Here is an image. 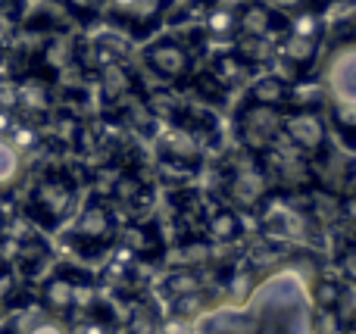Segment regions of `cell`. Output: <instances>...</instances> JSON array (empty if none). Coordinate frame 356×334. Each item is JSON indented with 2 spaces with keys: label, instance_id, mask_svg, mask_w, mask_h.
<instances>
[{
  "label": "cell",
  "instance_id": "obj_19",
  "mask_svg": "<svg viewBox=\"0 0 356 334\" xmlns=\"http://www.w3.org/2000/svg\"><path fill=\"white\" fill-rule=\"evenodd\" d=\"M122 334H163V312L154 300L144 294L141 300L129 303L125 310V322H119Z\"/></svg>",
  "mask_w": 356,
  "mask_h": 334
},
{
  "label": "cell",
  "instance_id": "obj_4",
  "mask_svg": "<svg viewBox=\"0 0 356 334\" xmlns=\"http://www.w3.org/2000/svg\"><path fill=\"white\" fill-rule=\"evenodd\" d=\"M97 294V278H94L88 269L81 266H63L50 269L47 275L38 285V310L50 312L56 319H69L75 316L79 310H85Z\"/></svg>",
  "mask_w": 356,
  "mask_h": 334
},
{
  "label": "cell",
  "instance_id": "obj_16",
  "mask_svg": "<svg viewBox=\"0 0 356 334\" xmlns=\"http://www.w3.org/2000/svg\"><path fill=\"white\" fill-rule=\"evenodd\" d=\"M97 75H100V94H104V103H106V110H110V112L116 110L122 100L141 94V91H138L135 69H129V62H125V60L106 62V66L97 69Z\"/></svg>",
  "mask_w": 356,
  "mask_h": 334
},
{
  "label": "cell",
  "instance_id": "obj_18",
  "mask_svg": "<svg viewBox=\"0 0 356 334\" xmlns=\"http://www.w3.org/2000/svg\"><path fill=\"white\" fill-rule=\"evenodd\" d=\"M244 100H250V103H263V106H275V110H288L291 81L284 78V75H275V72L253 75V78L247 81Z\"/></svg>",
  "mask_w": 356,
  "mask_h": 334
},
{
  "label": "cell",
  "instance_id": "obj_23",
  "mask_svg": "<svg viewBox=\"0 0 356 334\" xmlns=\"http://www.w3.org/2000/svg\"><path fill=\"white\" fill-rule=\"evenodd\" d=\"M284 31H291V35H297V37H307V41H313V44H319L322 35H325V22H322V12L316 10V6H300L294 16H288Z\"/></svg>",
  "mask_w": 356,
  "mask_h": 334
},
{
  "label": "cell",
  "instance_id": "obj_14",
  "mask_svg": "<svg viewBox=\"0 0 356 334\" xmlns=\"http://www.w3.org/2000/svg\"><path fill=\"white\" fill-rule=\"evenodd\" d=\"M203 237H207L213 247H232V244H241L247 237L244 212H238L228 203L209 206L207 216H203Z\"/></svg>",
  "mask_w": 356,
  "mask_h": 334
},
{
  "label": "cell",
  "instance_id": "obj_10",
  "mask_svg": "<svg viewBox=\"0 0 356 334\" xmlns=\"http://www.w3.org/2000/svg\"><path fill=\"white\" fill-rule=\"evenodd\" d=\"M156 160L163 169L197 175L203 169V144L178 125H166L163 131H156Z\"/></svg>",
  "mask_w": 356,
  "mask_h": 334
},
{
  "label": "cell",
  "instance_id": "obj_30",
  "mask_svg": "<svg viewBox=\"0 0 356 334\" xmlns=\"http://www.w3.org/2000/svg\"><path fill=\"white\" fill-rule=\"evenodd\" d=\"M0 256H3V253H0Z\"/></svg>",
  "mask_w": 356,
  "mask_h": 334
},
{
  "label": "cell",
  "instance_id": "obj_17",
  "mask_svg": "<svg viewBox=\"0 0 356 334\" xmlns=\"http://www.w3.org/2000/svg\"><path fill=\"white\" fill-rule=\"evenodd\" d=\"M209 75H213L225 91H232V87L247 85V81L257 75V62H250L244 53H238V50H222V53H216L213 62H209Z\"/></svg>",
  "mask_w": 356,
  "mask_h": 334
},
{
  "label": "cell",
  "instance_id": "obj_20",
  "mask_svg": "<svg viewBox=\"0 0 356 334\" xmlns=\"http://www.w3.org/2000/svg\"><path fill=\"white\" fill-rule=\"evenodd\" d=\"M22 310H25V285L19 278V272L13 269V262L6 256H0V319Z\"/></svg>",
  "mask_w": 356,
  "mask_h": 334
},
{
  "label": "cell",
  "instance_id": "obj_24",
  "mask_svg": "<svg viewBox=\"0 0 356 334\" xmlns=\"http://www.w3.org/2000/svg\"><path fill=\"white\" fill-rule=\"evenodd\" d=\"M203 31L209 37H238V12H234V6L225 3L209 6L207 16H203Z\"/></svg>",
  "mask_w": 356,
  "mask_h": 334
},
{
  "label": "cell",
  "instance_id": "obj_5",
  "mask_svg": "<svg viewBox=\"0 0 356 334\" xmlns=\"http://www.w3.org/2000/svg\"><path fill=\"white\" fill-rule=\"evenodd\" d=\"M269 194V178H266L263 162H259L257 153H247V150L238 147V153L225 156V162L219 166L222 203L234 206L238 212H257Z\"/></svg>",
  "mask_w": 356,
  "mask_h": 334
},
{
  "label": "cell",
  "instance_id": "obj_25",
  "mask_svg": "<svg viewBox=\"0 0 356 334\" xmlns=\"http://www.w3.org/2000/svg\"><path fill=\"white\" fill-rule=\"evenodd\" d=\"M191 81H194V91H197V97L200 100H207V103H222L225 100V87L219 85V81L209 75V69L207 72H200V75H191Z\"/></svg>",
  "mask_w": 356,
  "mask_h": 334
},
{
  "label": "cell",
  "instance_id": "obj_12",
  "mask_svg": "<svg viewBox=\"0 0 356 334\" xmlns=\"http://www.w3.org/2000/svg\"><path fill=\"white\" fill-rule=\"evenodd\" d=\"M234 12H238V37L275 41L284 31V25H288V16H282L278 6L266 3V0H247V3L234 6Z\"/></svg>",
  "mask_w": 356,
  "mask_h": 334
},
{
  "label": "cell",
  "instance_id": "obj_11",
  "mask_svg": "<svg viewBox=\"0 0 356 334\" xmlns=\"http://www.w3.org/2000/svg\"><path fill=\"white\" fill-rule=\"evenodd\" d=\"M322 91L328 103H356V47L341 41L322 62Z\"/></svg>",
  "mask_w": 356,
  "mask_h": 334
},
{
  "label": "cell",
  "instance_id": "obj_28",
  "mask_svg": "<svg viewBox=\"0 0 356 334\" xmlns=\"http://www.w3.org/2000/svg\"><path fill=\"white\" fill-rule=\"evenodd\" d=\"M104 3H106V10H110V16L122 25L125 19L131 16V10L138 6V0H104Z\"/></svg>",
  "mask_w": 356,
  "mask_h": 334
},
{
  "label": "cell",
  "instance_id": "obj_21",
  "mask_svg": "<svg viewBox=\"0 0 356 334\" xmlns=\"http://www.w3.org/2000/svg\"><path fill=\"white\" fill-rule=\"evenodd\" d=\"M22 178H25V153L6 135H0V194L16 191L22 185Z\"/></svg>",
  "mask_w": 356,
  "mask_h": 334
},
{
  "label": "cell",
  "instance_id": "obj_6",
  "mask_svg": "<svg viewBox=\"0 0 356 334\" xmlns=\"http://www.w3.org/2000/svg\"><path fill=\"white\" fill-rule=\"evenodd\" d=\"M282 116L284 110L275 106H263V103H244L234 112V137H238V147L247 153H266L269 147H275L282 141Z\"/></svg>",
  "mask_w": 356,
  "mask_h": 334
},
{
  "label": "cell",
  "instance_id": "obj_29",
  "mask_svg": "<svg viewBox=\"0 0 356 334\" xmlns=\"http://www.w3.org/2000/svg\"><path fill=\"white\" fill-rule=\"evenodd\" d=\"M0 334H13V322H3V325H0Z\"/></svg>",
  "mask_w": 356,
  "mask_h": 334
},
{
  "label": "cell",
  "instance_id": "obj_8",
  "mask_svg": "<svg viewBox=\"0 0 356 334\" xmlns=\"http://www.w3.org/2000/svg\"><path fill=\"white\" fill-rule=\"evenodd\" d=\"M282 141L300 150L303 156H316L332 144V131H328L325 112L319 106H297V110H284L282 116Z\"/></svg>",
  "mask_w": 356,
  "mask_h": 334
},
{
  "label": "cell",
  "instance_id": "obj_7",
  "mask_svg": "<svg viewBox=\"0 0 356 334\" xmlns=\"http://www.w3.org/2000/svg\"><path fill=\"white\" fill-rule=\"evenodd\" d=\"M141 62L156 81H166V85H181L194 75V50L181 37L172 35L154 37L144 44Z\"/></svg>",
  "mask_w": 356,
  "mask_h": 334
},
{
  "label": "cell",
  "instance_id": "obj_1",
  "mask_svg": "<svg viewBox=\"0 0 356 334\" xmlns=\"http://www.w3.org/2000/svg\"><path fill=\"white\" fill-rule=\"evenodd\" d=\"M319 272L307 250L263 272L244 303H213L191 322V334H313L309 278Z\"/></svg>",
  "mask_w": 356,
  "mask_h": 334
},
{
  "label": "cell",
  "instance_id": "obj_27",
  "mask_svg": "<svg viewBox=\"0 0 356 334\" xmlns=\"http://www.w3.org/2000/svg\"><path fill=\"white\" fill-rule=\"evenodd\" d=\"M16 110H19V78L0 72V112L16 116Z\"/></svg>",
  "mask_w": 356,
  "mask_h": 334
},
{
  "label": "cell",
  "instance_id": "obj_15",
  "mask_svg": "<svg viewBox=\"0 0 356 334\" xmlns=\"http://www.w3.org/2000/svg\"><path fill=\"white\" fill-rule=\"evenodd\" d=\"M6 260L13 262V269L19 272V278L25 281V278H38V275L50 266L54 250H50V244L44 241L41 235L25 231V235H19L16 241H13V256H6Z\"/></svg>",
  "mask_w": 356,
  "mask_h": 334
},
{
  "label": "cell",
  "instance_id": "obj_3",
  "mask_svg": "<svg viewBox=\"0 0 356 334\" xmlns=\"http://www.w3.org/2000/svg\"><path fill=\"white\" fill-rule=\"evenodd\" d=\"M122 219L119 210L104 197V194H88L85 203H79L75 216L63 225V244L72 250L79 260H104L113 253L119 241Z\"/></svg>",
  "mask_w": 356,
  "mask_h": 334
},
{
  "label": "cell",
  "instance_id": "obj_13",
  "mask_svg": "<svg viewBox=\"0 0 356 334\" xmlns=\"http://www.w3.org/2000/svg\"><path fill=\"white\" fill-rule=\"evenodd\" d=\"M56 110V87L41 75H25L19 78V110L31 125H44Z\"/></svg>",
  "mask_w": 356,
  "mask_h": 334
},
{
  "label": "cell",
  "instance_id": "obj_22",
  "mask_svg": "<svg viewBox=\"0 0 356 334\" xmlns=\"http://www.w3.org/2000/svg\"><path fill=\"white\" fill-rule=\"evenodd\" d=\"M10 322H13V334H69L66 319H56L44 310H22Z\"/></svg>",
  "mask_w": 356,
  "mask_h": 334
},
{
  "label": "cell",
  "instance_id": "obj_9",
  "mask_svg": "<svg viewBox=\"0 0 356 334\" xmlns=\"http://www.w3.org/2000/svg\"><path fill=\"white\" fill-rule=\"evenodd\" d=\"M116 250H122L125 256L138 262V266H154V262L166 260V237L154 216H131V222H125L119 228Z\"/></svg>",
  "mask_w": 356,
  "mask_h": 334
},
{
  "label": "cell",
  "instance_id": "obj_26",
  "mask_svg": "<svg viewBox=\"0 0 356 334\" xmlns=\"http://www.w3.org/2000/svg\"><path fill=\"white\" fill-rule=\"evenodd\" d=\"M63 6H66L69 16L81 25H91L94 19L104 12V0H63Z\"/></svg>",
  "mask_w": 356,
  "mask_h": 334
},
{
  "label": "cell",
  "instance_id": "obj_2",
  "mask_svg": "<svg viewBox=\"0 0 356 334\" xmlns=\"http://www.w3.org/2000/svg\"><path fill=\"white\" fill-rule=\"evenodd\" d=\"M81 203V181L69 166H47L35 175L22 200V219L41 231H60Z\"/></svg>",
  "mask_w": 356,
  "mask_h": 334
}]
</instances>
